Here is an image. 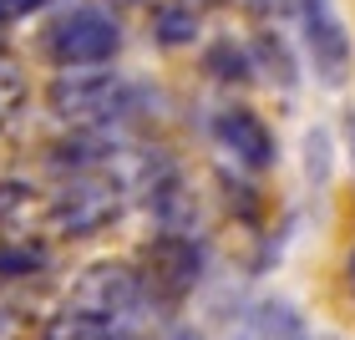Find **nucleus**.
I'll return each mask as SVG.
<instances>
[{"mask_svg":"<svg viewBox=\"0 0 355 340\" xmlns=\"http://www.w3.org/2000/svg\"><path fill=\"white\" fill-rule=\"evenodd\" d=\"M137 102H142V92L107 67H71L46 92L51 117L67 122L71 133H112L117 122H127L137 112Z\"/></svg>","mask_w":355,"mask_h":340,"instance_id":"1","label":"nucleus"},{"mask_svg":"<svg viewBox=\"0 0 355 340\" xmlns=\"http://www.w3.org/2000/svg\"><path fill=\"white\" fill-rule=\"evenodd\" d=\"M122 203H127L122 183L107 178L102 168L71 173L67 183L46 198V223H51L56 234H67V239H92V234H102L122 219Z\"/></svg>","mask_w":355,"mask_h":340,"instance_id":"2","label":"nucleus"},{"mask_svg":"<svg viewBox=\"0 0 355 340\" xmlns=\"http://www.w3.org/2000/svg\"><path fill=\"white\" fill-rule=\"evenodd\" d=\"M41 51L51 56L61 71L107 67V61L122 51V26L112 21L107 10H96V6H71L41 31Z\"/></svg>","mask_w":355,"mask_h":340,"instance_id":"3","label":"nucleus"},{"mask_svg":"<svg viewBox=\"0 0 355 340\" xmlns=\"http://www.w3.org/2000/svg\"><path fill=\"white\" fill-rule=\"evenodd\" d=\"M142 305H148V280H142L132 264H92L82 280H76L67 310L117 330L132 315H142Z\"/></svg>","mask_w":355,"mask_h":340,"instance_id":"4","label":"nucleus"},{"mask_svg":"<svg viewBox=\"0 0 355 340\" xmlns=\"http://www.w3.org/2000/svg\"><path fill=\"white\" fill-rule=\"evenodd\" d=\"M300 10V26H304V51L315 61V76L325 87H340L345 71H350V41H345V26L340 15L330 10V0H289Z\"/></svg>","mask_w":355,"mask_h":340,"instance_id":"5","label":"nucleus"},{"mask_svg":"<svg viewBox=\"0 0 355 340\" xmlns=\"http://www.w3.org/2000/svg\"><path fill=\"white\" fill-rule=\"evenodd\" d=\"M214 137H218V148L249 173H269L279 163V142H274V133L264 127V117L249 112V107H223L214 117Z\"/></svg>","mask_w":355,"mask_h":340,"instance_id":"6","label":"nucleus"},{"mask_svg":"<svg viewBox=\"0 0 355 340\" xmlns=\"http://www.w3.org/2000/svg\"><path fill=\"white\" fill-rule=\"evenodd\" d=\"M198 274H203V244L198 239H188V234H178L168 229L157 244L148 249V289H168V295H183V289L198 284Z\"/></svg>","mask_w":355,"mask_h":340,"instance_id":"7","label":"nucleus"},{"mask_svg":"<svg viewBox=\"0 0 355 340\" xmlns=\"http://www.w3.org/2000/svg\"><path fill=\"white\" fill-rule=\"evenodd\" d=\"M51 269V249L36 234H0V280H36Z\"/></svg>","mask_w":355,"mask_h":340,"instance_id":"8","label":"nucleus"},{"mask_svg":"<svg viewBox=\"0 0 355 340\" xmlns=\"http://www.w3.org/2000/svg\"><path fill=\"white\" fill-rule=\"evenodd\" d=\"M36 219H46V198L21 178L0 183V234H31Z\"/></svg>","mask_w":355,"mask_h":340,"instance_id":"9","label":"nucleus"},{"mask_svg":"<svg viewBox=\"0 0 355 340\" xmlns=\"http://www.w3.org/2000/svg\"><path fill=\"white\" fill-rule=\"evenodd\" d=\"M203 76H208V82H218V87H244V82H254V56H249V46H239L234 36L214 41V46L203 51Z\"/></svg>","mask_w":355,"mask_h":340,"instance_id":"10","label":"nucleus"},{"mask_svg":"<svg viewBox=\"0 0 355 340\" xmlns=\"http://www.w3.org/2000/svg\"><path fill=\"white\" fill-rule=\"evenodd\" d=\"M249 56H254V76H269V82H279V87L300 82V61H295V51H289V41L279 31H259L254 46H249Z\"/></svg>","mask_w":355,"mask_h":340,"instance_id":"11","label":"nucleus"},{"mask_svg":"<svg viewBox=\"0 0 355 340\" xmlns=\"http://www.w3.org/2000/svg\"><path fill=\"white\" fill-rule=\"evenodd\" d=\"M153 36L163 46H188L198 36V6H188V0H163V6L153 10Z\"/></svg>","mask_w":355,"mask_h":340,"instance_id":"12","label":"nucleus"},{"mask_svg":"<svg viewBox=\"0 0 355 340\" xmlns=\"http://www.w3.org/2000/svg\"><path fill=\"white\" fill-rule=\"evenodd\" d=\"M26 102V67L0 51V122H10Z\"/></svg>","mask_w":355,"mask_h":340,"instance_id":"13","label":"nucleus"},{"mask_svg":"<svg viewBox=\"0 0 355 340\" xmlns=\"http://www.w3.org/2000/svg\"><path fill=\"white\" fill-rule=\"evenodd\" d=\"M304 153H310V178L325 183L330 178V133H310L304 137Z\"/></svg>","mask_w":355,"mask_h":340,"instance_id":"14","label":"nucleus"},{"mask_svg":"<svg viewBox=\"0 0 355 340\" xmlns=\"http://www.w3.org/2000/svg\"><path fill=\"white\" fill-rule=\"evenodd\" d=\"M223 188H229V208H239V219H259V193L249 183H229L223 178Z\"/></svg>","mask_w":355,"mask_h":340,"instance_id":"15","label":"nucleus"},{"mask_svg":"<svg viewBox=\"0 0 355 340\" xmlns=\"http://www.w3.org/2000/svg\"><path fill=\"white\" fill-rule=\"evenodd\" d=\"M26 335V315L21 305H10L6 295H0V340H21Z\"/></svg>","mask_w":355,"mask_h":340,"instance_id":"16","label":"nucleus"},{"mask_svg":"<svg viewBox=\"0 0 355 340\" xmlns=\"http://www.w3.org/2000/svg\"><path fill=\"white\" fill-rule=\"evenodd\" d=\"M51 0H0V21H21L31 10H46Z\"/></svg>","mask_w":355,"mask_h":340,"instance_id":"17","label":"nucleus"},{"mask_svg":"<svg viewBox=\"0 0 355 340\" xmlns=\"http://www.w3.org/2000/svg\"><path fill=\"white\" fill-rule=\"evenodd\" d=\"M345 274H350V289H355V249H350V264H345Z\"/></svg>","mask_w":355,"mask_h":340,"instance_id":"18","label":"nucleus"}]
</instances>
